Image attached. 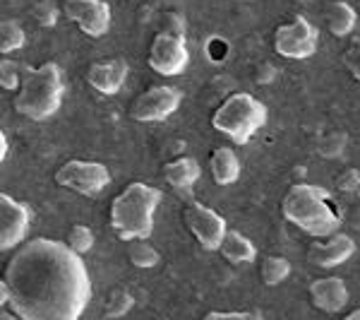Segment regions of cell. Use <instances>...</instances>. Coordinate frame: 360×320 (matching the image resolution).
<instances>
[{
	"label": "cell",
	"instance_id": "obj_11",
	"mask_svg": "<svg viewBox=\"0 0 360 320\" xmlns=\"http://www.w3.org/2000/svg\"><path fill=\"white\" fill-rule=\"evenodd\" d=\"M29 222H32V209L27 202L0 193V251H13L25 243Z\"/></svg>",
	"mask_w": 360,
	"mask_h": 320
},
{
	"label": "cell",
	"instance_id": "obj_19",
	"mask_svg": "<svg viewBox=\"0 0 360 320\" xmlns=\"http://www.w3.org/2000/svg\"><path fill=\"white\" fill-rule=\"evenodd\" d=\"M356 22H358V10L353 5L344 3H332L327 8V29L334 34L336 39H344L348 34L356 29Z\"/></svg>",
	"mask_w": 360,
	"mask_h": 320
},
{
	"label": "cell",
	"instance_id": "obj_3",
	"mask_svg": "<svg viewBox=\"0 0 360 320\" xmlns=\"http://www.w3.org/2000/svg\"><path fill=\"white\" fill-rule=\"evenodd\" d=\"M164 200V190L156 185L132 181L111 200L108 222L111 229L123 241L132 238H149L154 231V212Z\"/></svg>",
	"mask_w": 360,
	"mask_h": 320
},
{
	"label": "cell",
	"instance_id": "obj_28",
	"mask_svg": "<svg viewBox=\"0 0 360 320\" xmlns=\"http://www.w3.org/2000/svg\"><path fill=\"white\" fill-rule=\"evenodd\" d=\"M358 185H360V171H356V168H346V171L341 173L339 178H336V188L346 190V193H353V190H358Z\"/></svg>",
	"mask_w": 360,
	"mask_h": 320
},
{
	"label": "cell",
	"instance_id": "obj_13",
	"mask_svg": "<svg viewBox=\"0 0 360 320\" xmlns=\"http://www.w3.org/2000/svg\"><path fill=\"white\" fill-rule=\"evenodd\" d=\"M356 253V241H353L348 234H332L324 236V241H315L310 248H307V260L317 267H324V270H332V267L344 265L351 255Z\"/></svg>",
	"mask_w": 360,
	"mask_h": 320
},
{
	"label": "cell",
	"instance_id": "obj_7",
	"mask_svg": "<svg viewBox=\"0 0 360 320\" xmlns=\"http://www.w3.org/2000/svg\"><path fill=\"white\" fill-rule=\"evenodd\" d=\"M56 183L77 195H98L111 183V171L101 161L91 159H68L56 168Z\"/></svg>",
	"mask_w": 360,
	"mask_h": 320
},
{
	"label": "cell",
	"instance_id": "obj_29",
	"mask_svg": "<svg viewBox=\"0 0 360 320\" xmlns=\"http://www.w3.org/2000/svg\"><path fill=\"white\" fill-rule=\"evenodd\" d=\"M207 320H226V318H238V320H252L262 318V313H248V311H209Z\"/></svg>",
	"mask_w": 360,
	"mask_h": 320
},
{
	"label": "cell",
	"instance_id": "obj_8",
	"mask_svg": "<svg viewBox=\"0 0 360 320\" xmlns=\"http://www.w3.org/2000/svg\"><path fill=\"white\" fill-rule=\"evenodd\" d=\"M319 32L310 25V20L303 15L293 17L286 25L274 29V51L288 61H305L317 54Z\"/></svg>",
	"mask_w": 360,
	"mask_h": 320
},
{
	"label": "cell",
	"instance_id": "obj_21",
	"mask_svg": "<svg viewBox=\"0 0 360 320\" xmlns=\"http://www.w3.org/2000/svg\"><path fill=\"white\" fill-rule=\"evenodd\" d=\"M291 275V263L281 255H266L259 265V277L266 287H278L281 282H286V277Z\"/></svg>",
	"mask_w": 360,
	"mask_h": 320
},
{
	"label": "cell",
	"instance_id": "obj_16",
	"mask_svg": "<svg viewBox=\"0 0 360 320\" xmlns=\"http://www.w3.org/2000/svg\"><path fill=\"white\" fill-rule=\"evenodd\" d=\"M312 306L324 313H339L348 301V287L341 277H319L310 284Z\"/></svg>",
	"mask_w": 360,
	"mask_h": 320
},
{
	"label": "cell",
	"instance_id": "obj_26",
	"mask_svg": "<svg viewBox=\"0 0 360 320\" xmlns=\"http://www.w3.org/2000/svg\"><path fill=\"white\" fill-rule=\"evenodd\" d=\"M344 66L348 73H351V78L356 80V82H360V37L351 39L348 49L344 51Z\"/></svg>",
	"mask_w": 360,
	"mask_h": 320
},
{
	"label": "cell",
	"instance_id": "obj_24",
	"mask_svg": "<svg viewBox=\"0 0 360 320\" xmlns=\"http://www.w3.org/2000/svg\"><path fill=\"white\" fill-rule=\"evenodd\" d=\"M68 246L72 251H77L79 255L89 253L91 246H94V231L86 224H75L72 229L68 231Z\"/></svg>",
	"mask_w": 360,
	"mask_h": 320
},
{
	"label": "cell",
	"instance_id": "obj_10",
	"mask_svg": "<svg viewBox=\"0 0 360 320\" xmlns=\"http://www.w3.org/2000/svg\"><path fill=\"white\" fill-rule=\"evenodd\" d=\"M183 219H185V224H188L190 234L197 238V243H200L205 251H219V248H221L229 226H226V219L217 209H212L200 200H190L188 205H185Z\"/></svg>",
	"mask_w": 360,
	"mask_h": 320
},
{
	"label": "cell",
	"instance_id": "obj_12",
	"mask_svg": "<svg viewBox=\"0 0 360 320\" xmlns=\"http://www.w3.org/2000/svg\"><path fill=\"white\" fill-rule=\"evenodd\" d=\"M63 10L91 39L106 37L111 29V5L106 0H65Z\"/></svg>",
	"mask_w": 360,
	"mask_h": 320
},
{
	"label": "cell",
	"instance_id": "obj_20",
	"mask_svg": "<svg viewBox=\"0 0 360 320\" xmlns=\"http://www.w3.org/2000/svg\"><path fill=\"white\" fill-rule=\"evenodd\" d=\"M127 260L139 270H152L159 265L161 255L152 243H147V238H132L127 241Z\"/></svg>",
	"mask_w": 360,
	"mask_h": 320
},
{
	"label": "cell",
	"instance_id": "obj_15",
	"mask_svg": "<svg viewBox=\"0 0 360 320\" xmlns=\"http://www.w3.org/2000/svg\"><path fill=\"white\" fill-rule=\"evenodd\" d=\"M202 176V166L195 156H176L164 166V181L180 197H190L195 183Z\"/></svg>",
	"mask_w": 360,
	"mask_h": 320
},
{
	"label": "cell",
	"instance_id": "obj_17",
	"mask_svg": "<svg viewBox=\"0 0 360 320\" xmlns=\"http://www.w3.org/2000/svg\"><path fill=\"white\" fill-rule=\"evenodd\" d=\"M209 171L217 185H231L240 176V159H238L236 149L231 147H217L209 156Z\"/></svg>",
	"mask_w": 360,
	"mask_h": 320
},
{
	"label": "cell",
	"instance_id": "obj_18",
	"mask_svg": "<svg viewBox=\"0 0 360 320\" xmlns=\"http://www.w3.org/2000/svg\"><path fill=\"white\" fill-rule=\"evenodd\" d=\"M219 251H221L224 258L233 265H248V263H255V258H257V248H255V243L250 241L245 234L233 231V229L226 231L224 243H221Z\"/></svg>",
	"mask_w": 360,
	"mask_h": 320
},
{
	"label": "cell",
	"instance_id": "obj_30",
	"mask_svg": "<svg viewBox=\"0 0 360 320\" xmlns=\"http://www.w3.org/2000/svg\"><path fill=\"white\" fill-rule=\"evenodd\" d=\"M5 156H8V135L0 133V159H5Z\"/></svg>",
	"mask_w": 360,
	"mask_h": 320
},
{
	"label": "cell",
	"instance_id": "obj_23",
	"mask_svg": "<svg viewBox=\"0 0 360 320\" xmlns=\"http://www.w3.org/2000/svg\"><path fill=\"white\" fill-rule=\"evenodd\" d=\"M132 306H135V296L125 289H115L106 308H103V318H123Z\"/></svg>",
	"mask_w": 360,
	"mask_h": 320
},
{
	"label": "cell",
	"instance_id": "obj_9",
	"mask_svg": "<svg viewBox=\"0 0 360 320\" xmlns=\"http://www.w3.org/2000/svg\"><path fill=\"white\" fill-rule=\"evenodd\" d=\"M180 104H183V92L178 87L154 85L135 97V101L130 104V118L137 121V123L166 121L168 116L178 111Z\"/></svg>",
	"mask_w": 360,
	"mask_h": 320
},
{
	"label": "cell",
	"instance_id": "obj_27",
	"mask_svg": "<svg viewBox=\"0 0 360 320\" xmlns=\"http://www.w3.org/2000/svg\"><path fill=\"white\" fill-rule=\"evenodd\" d=\"M58 8L53 0H41V3L34 5V20L39 22L41 27H53L58 22Z\"/></svg>",
	"mask_w": 360,
	"mask_h": 320
},
{
	"label": "cell",
	"instance_id": "obj_4",
	"mask_svg": "<svg viewBox=\"0 0 360 320\" xmlns=\"http://www.w3.org/2000/svg\"><path fill=\"white\" fill-rule=\"evenodd\" d=\"M63 94H65L63 70L58 63L46 61L22 75V85L15 92L13 106L29 121H46L60 109Z\"/></svg>",
	"mask_w": 360,
	"mask_h": 320
},
{
	"label": "cell",
	"instance_id": "obj_22",
	"mask_svg": "<svg viewBox=\"0 0 360 320\" xmlns=\"http://www.w3.org/2000/svg\"><path fill=\"white\" fill-rule=\"evenodd\" d=\"M25 44H27V34L20 22H15V20L0 22V54L8 56V54H13V51H20Z\"/></svg>",
	"mask_w": 360,
	"mask_h": 320
},
{
	"label": "cell",
	"instance_id": "obj_2",
	"mask_svg": "<svg viewBox=\"0 0 360 320\" xmlns=\"http://www.w3.org/2000/svg\"><path fill=\"white\" fill-rule=\"evenodd\" d=\"M281 214L300 231L324 238L341 226V207L327 188L310 183H293L281 200Z\"/></svg>",
	"mask_w": 360,
	"mask_h": 320
},
{
	"label": "cell",
	"instance_id": "obj_25",
	"mask_svg": "<svg viewBox=\"0 0 360 320\" xmlns=\"http://www.w3.org/2000/svg\"><path fill=\"white\" fill-rule=\"evenodd\" d=\"M0 85H3V90H8V92L20 90V85H22L20 63L8 61V58H3V61H0Z\"/></svg>",
	"mask_w": 360,
	"mask_h": 320
},
{
	"label": "cell",
	"instance_id": "obj_14",
	"mask_svg": "<svg viewBox=\"0 0 360 320\" xmlns=\"http://www.w3.org/2000/svg\"><path fill=\"white\" fill-rule=\"evenodd\" d=\"M127 63L123 58H108V61H96L86 70V85L103 97H113L123 90L127 80Z\"/></svg>",
	"mask_w": 360,
	"mask_h": 320
},
{
	"label": "cell",
	"instance_id": "obj_6",
	"mask_svg": "<svg viewBox=\"0 0 360 320\" xmlns=\"http://www.w3.org/2000/svg\"><path fill=\"white\" fill-rule=\"evenodd\" d=\"M147 63L156 75H164V78H176V75L185 73L190 63L185 27L164 25V29L156 34L152 46H149Z\"/></svg>",
	"mask_w": 360,
	"mask_h": 320
},
{
	"label": "cell",
	"instance_id": "obj_1",
	"mask_svg": "<svg viewBox=\"0 0 360 320\" xmlns=\"http://www.w3.org/2000/svg\"><path fill=\"white\" fill-rule=\"evenodd\" d=\"M13 316L22 320H77L91 299L82 255L58 238H29L5 265Z\"/></svg>",
	"mask_w": 360,
	"mask_h": 320
},
{
	"label": "cell",
	"instance_id": "obj_5",
	"mask_svg": "<svg viewBox=\"0 0 360 320\" xmlns=\"http://www.w3.org/2000/svg\"><path fill=\"white\" fill-rule=\"evenodd\" d=\"M266 123V106L248 92L229 94L212 113V128L236 144H248Z\"/></svg>",
	"mask_w": 360,
	"mask_h": 320
},
{
	"label": "cell",
	"instance_id": "obj_32",
	"mask_svg": "<svg viewBox=\"0 0 360 320\" xmlns=\"http://www.w3.org/2000/svg\"><path fill=\"white\" fill-rule=\"evenodd\" d=\"M358 15H360V0H358Z\"/></svg>",
	"mask_w": 360,
	"mask_h": 320
},
{
	"label": "cell",
	"instance_id": "obj_31",
	"mask_svg": "<svg viewBox=\"0 0 360 320\" xmlns=\"http://www.w3.org/2000/svg\"><path fill=\"white\" fill-rule=\"evenodd\" d=\"M346 320H360V308H356V311H351V313H348Z\"/></svg>",
	"mask_w": 360,
	"mask_h": 320
}]
</instances>
